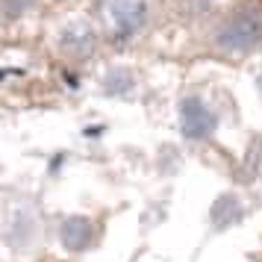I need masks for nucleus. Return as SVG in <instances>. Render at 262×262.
<instances>
[{
	"label": "nucleus",
	"mask_w": 262,
	"mask_h": 262,
	"mask_svg": "<svg viewBox=\"0 0 262 262\" xmlns=\"http://www.w3.org/2000/svg\"><path fill=\"white\" fill-rule=\"evenodd\" d=\"M215 48L230 56H245L262 45V6L245 3L230 12L215 30Z\"/></svg>",
	"instance_id": "1"
},
{
	"label": "nucleus",
	"mask_w": 262,
	"mask_h": 262,
	"mask_svg": "<svg viewBox=\"0 0 262 262\" xmlns=\"http://www.w3.org/2000/svg\"><path fill=\"white\" fill-rule=\"evenodd\" d=\"M147 21H150L147 0H100V24L118 41L139 36Z\"/></svg>",
	"instance_id": "2"
},
{
	"label": "nucleus",
	"mask_w": 262,
	"mask_h": 262,
	"mask_svg": "<svg viewBox=\"0 0 262 262\" xmlns=\"http://www.w3.org/2000/svg\"><path fill=\"white\" fill-rule=\"evenodd\" d=\"M97 45H100V36H97V30L89 21H65L59 27V33H56V48L74 62H83L89 56H95L97 53Z\"/></svg>",
	"instance_id": "3"
},
{
	"label": "nucleus",
	"mask_w": 262,
	"mask_h": 262,
	"mask_svg": "<svg viewBox=\"0 0 262 262\" xmlns=\"http://www.w3.org/2000/svg\"><path fill=\"white\" fill-rule=\"evenodd\" d=\"M218 127V115H215L209 103L201 97H183L180 103V133L189 142H206Z\"/></svg>",
	"instance_id": "4"
},
{
	"label": "nucleus",
	"mask_w": 262,
	"mask_h": 262,
	"mask_svg": "<svg viewBox=\"0 0 262 262\" xmlns=\"http://www.w3.org/2000/svg\"><path fill=\"white\" fill-rule=\"evenodd\" d=\"M97 238V227L83 218V215H71V218H65L59 227V242L65 250H74V253H83L95 245Z\"/></svg>",
	"instance_id": "5"
},
{
	"label": "nucleus",
	"mask_w": 262,
	"mask_h": 262,
	"mask_svg": "<svg viewBox=\"0 0 262 262\" xmlns=\"http://www.w3.org/2000/svg\"><path fill=\"white\" fill-rule=\"evenodd\" d=\"M242 215H245V206H242V201H238L236 194H221L212 203V209H209V224L215 230H227V227L238 224Z\"/></svg>",
	"instance_id": "6"
},
{
	"label": "nucleus",
	"mask_w": 262,
	"mask_h": 262,
	"mask_svg": "<svg viewBox=\"0 0 262 262\" xmlns=\"http://www.w3.org/2000/svg\"><path fill=\"white\" fill-rule=\"evenodd\" d=\"M109 95H124V92H130L133 89V74L127 68H112L106 71V80H103Z\"/></svg>",
	"instance_id": "7"
},
{
	"label": "nucleus",
	"mask_w": 262,
	"mask_h": 262,
	"mask_svg": "<svg viewBox=\"0 0 262 262\" xmlns=\"http://www.w3.org/2000/svg\"><path fill=\"white\" fill-rule=\"evenodd\" d=\"M38 0H0V15L3 18H21L27 15Z\"/></svg>",
	"instance_id": "8"
},
{
	"label": "nucleus",
	"mask_w": 262,
	"mask_h": 262,
	"mask_svg": "<svg viewBox=\"0 0 262 262\" xmlns=\"http://www.w3.org/2000/svg\"><path fill=\"white\" fill-rule=\"evenodd\" d=\"M256 85H259V92H262V74H259V80H256Z\"/></svg>",
	"instance_id": "9"
}]
</instances>
